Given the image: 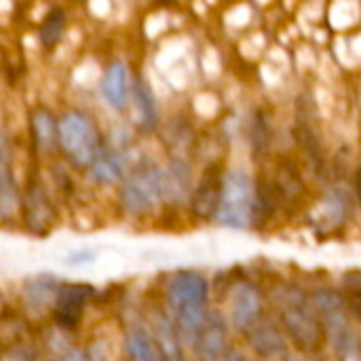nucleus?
Here are the masks:
<instances>
[{"label":"nucleus","instance_id":"nucleus-1","mask_svg":"<svg viewBox=\"0 0 361 361\" xmlns=\"http://www.w3.org/2000/svg\"><path fill=\"white\" fill-rule=\"evenodd\" d=\"M273 305L283 330L298 349L315 351L322 345L326 336L324 322L313 305V298H309L298 286L281 283L273 292Z\"/></svg>","mask_w":361,"mask_h":361},{"label":"nucleus","instance_id":"nucleus-2","mask_svg":"<svg viewBox=\"0 0 361 361\" xmlns=\"http://www.w3.org/2000/svg\"><path fill=\"white\" fill-rule=\"evenodd\" d=\"M207 281L203 275L186 271L171 277L167 286V305L171 309L173 324L182 338L195 343L205 317H207Z\"/></svg>","mask_w":361,"mask_h":361},{"label":"nucleus","instance_id":"nucleus-3","mask_svg":"<svg viewBox=\"0 0 361 361\" xmlns=\"http://www.w3.org/2000/svg\"><path fill=\"white\" fill-rule=\"evenodd\" d=\"M167 197L165 171L152 163L137 165L123 182L121 203L129 214H146Z\"/></svg>","mask_w":361,"mask_h":361},{"label":"nucleus","instance_id":"nucleus-4","mask_svg":"<svg viewBox=\"0 0 361 361\" xmlns=\"http://www.w3.org/2000/svg\"><path fill=\"white\" fill-rule=\"evenodd\" d=\"M59 146L80 167H91L104 148L95 123L80 112H70L59 121Z\"/></svg>","mask_w":361,"mask_h":361},{"label":"nucleus","instance_id":"nucleus-5","mask_svg":"<svg viewBox=\"0 0 361 361\" xmlns=\"http://www.w3.org/2000/svg\"><path fill=\"white\" fill-rule=\"evenodd\" d=\"M256 207V186L243 171H233L226 176L222 203L216 220L235 231H245L254 224Z\"/></svg>","mask_w":361,"mask_h":361},{"label":"nucleus","instance_id":"nucleus-6","mask_svg":"<svg viewBox=\"0 0 361 361\" xmlns=\"http://www.w3.org/2000/svg\"><path fill=\"white\" fill-rule=\"evenodd\" d=\"M313 305L324 322L326 334L332 338V343L336 345L338 351H351L357 336L351 330L349 317H347V305L345 300L332 292V290H322L313 296Z\"/></svg>","mask_w":361,"mask_h":361},{"label":"nucleus","instance_id":"nucleus-7","mask_svg":"<svg viewBox=\"0 0 361 361\" xmlns=\"http://www.w3.org/2000/svg\"><path fill=\"white\" fill-rule=\"evenodd\" d=\"M224 184L226 178H222V167L220 165H212L205 169L201 182L197 184L195 192H192V214L199 218H216L220 203H222V195H224Z\"/></svg>","mask_w":361,"mask_h":361},{"label":"nucleus","instance_id":"nucleus-8","mask_svg":"<svg viewBox=\"0 0 361 361\" xmlns=\"http://www.w3.org/2000/svg\"><path fill=\"white\" fill-rule=\"evenodd\" d=\"M89 298H91L89 286H82V283L61 286L59 294L55 296V309H53L55 324L63 330H74L82 319Z\"/></svg>","mask_w":361,"mask_h":361},{"label":"nucleus","instance_id":"nucleus-9","mask_svg":"<svg viewBox=\"0 0 361 361\" xmlns=\"http://www.w3.org/2000/svg\"><path fill=\"white\" fill-rule=\"evenodd\" d=\"M262 294L258 286L243 281L235 288L231 302V319L233 326L241 332H250L262 319Z\"/></svg>","mask_w":361,"mask_h":361},{"label":"nucleus","instance_id":"nucleus-10","mask_svg":"<svg viewBox=\"0 0 361 361\" xmlns=\"http://www.w3.org/2000/svg\"><path fill=\"white\" fill-rule=\"evenodd\" d=\"M192 349L197 351V355L205 361H218L226 351H228V330H226V322L220 313L209 311L195 343Z\"/></svg>","mask_w":361,"mask_h":361},{"label":"nucleus","instance_id":"nucleus-11","mask_svg":"<svg viewBox=\"0 0 361 361\" xmlns=\"http://www.w3.org/2000/svg\"><path fill=\"white\" fill-rule=\"evenodd\" d=\"M247 338H250L254 353L264 360H275L286 353V336H283L281 328L269 317H262L247 332Z\"/></svg>","mask_w":361,"mask_h":361},{"label":"nucleus","instance_id":"nucleus-12","mask_svg":"<svg viewBox=\"0 0 361 361\" xmlns=\"http://www.w3.org/2000/svg\"><path fill=\"white\" fill-rule=\"evenodd\" d=\"M102 93H104V99L110 108H114V110L127 108V104H129V74H127L125 63L114 61L106 70L104 80H102Z\"/></svg>","mask_w":361,"mask_h":361},{"label":"nucleus","instance_id":"nucleus-13","mask_svg":"<svg viewBox=\"0 0 361 361\" xmlns=\"http://www.w3.org/2000/svg\"><path fill=\"white\" fill-rule=\"evenodd\" d=\"M23 216H25V224L30 231L42 233L51 226L53 220V207L44 195V190L40 186H32L25 195V203H23Z\"/></svg>","mask_w":361,"mask_h":361},{"label":"nucleus","instance_id":"nucleus-14","mask_svg":"<svg viewBox=\"0 0 361 361\" xmlns=\"http://www.w3.org/2000/svg\"><path fill=\"white\" fill-rule=\"evenodd\" d=\"M154 341L159 345V353H161V361H184L182 355V345H180V332L176 328V324L165 317L159 315L154 319V328H152Z\"/></svg>","mask_w":361,"mask_h":361},{"label":"nucleus","instance_id":"nucleus-15","mask_svg":"<svg viewBox=\"0 0 361 361\" xmlns=\"http://www.w3.org/2000/svg\"><path fill=\"white\" fill-rule=\"evenodd\" d=\"M125 351L129 361H161L159 345L154 334H150L142 326H133L125 338Z\"/></svg>","mask_w":361,"mask_h":361},{"label":"nucleus","instance_id":"nucleus-16","mask_svg":"<svg viewBox=\"0 0 361 361\" xmlns=\"http://www.w3.org/2000/svg\"><path fill=\"white\" fill-rule=\"evenodd\" d=\"M32 135L38 150L51 152L59 144V123H55L51 112L36 110L32 112Z\"/></svg>","mask_w":361,"mask_h":361},{"label":"nucleus","instance_id":"nucleus-17","mask_svg":"<svg viewBox=\"0 0 361 361\" xmlns=\"http://www.w3.org/2000/svg\"><path fill=\"white\" fill-rule=\"evenodd\" d=\"M123 154L114 148H102L97 159L93 161V165L89 167L93 178L97 182H104V184H112L116 180L123 178Z\"/></svg>","mask_w":361,"mask_h":361},{"label":"nucleus","instance_id":"nucleus-18","mask_svg":"<svg viewBox=\"0 0 361 361\" xmlns=\"http://www.w3.org/2000/svg\"><path fill=\"white\" fill-rule=\"evenodd\" d=\"M133 104H135V110H137L140 125H142L144 129H154V127H157V121H159L157 102H154L152 89H150L148 82L142 80V78H137L135 85H133Z\"/></svg>","mask_w":361,"mask_h":361},{"label":"nucleus","instance_id":"nucleus-19","mask_svg":"<svg viewBox=\"0 0 361 361\" xmlns=\"http://www.w3.org/2000/svg\"><path fill=\"white\" fill-rule=\"evenodd\" d=\"M25 294L27 298L32 300L34 307H40V305H47L53 296L59 294V288L55 283V279H49V277H36L27 283L25 288Z\"/></svg>","mask_w":361,"mask_h":361},{"label":"nucleus","instance_id":"nucleus-20","mask_svg":"<svg viewBox=\"0 0 361 361\" xmlns=\"http://www.w3.org/2000/svg\"><path fill=\"white\" fill-rule=\"evenodd\" d=\"M63 27H66V15H63V11L61 8L51 11L47 15V19L42 21V25H40V40H42V44L44 47L55 44L59 40Z\"/></svg>","mask_w":361,"mask_h":361},{"label":"nucleus","instance_id":"nucleus-21","mask_svg":"<svg viewBox=\"0 0 361 361\" xmlns=\"http://www.w3.org/2000/svg\"><path fill=\"white\" fill-rule=\"evenodd\" d=\"M32 360V353L30 349L23 345V343H15L13 347H6L4 349V361H30Z\"/></svg>","mask_w":361,"mask_h":361},{"label":"nucleus","instance_id":"nucleus-22","mask_svg":"<svg viewBox=\"0 0 361 361\" xmlns=\"http://www.w3.org/2000/svg\"><path fill=\"white\" fill-rule=\"evenodd\" d=\"M345 288H347L349 292H360L361 290V271H357V273H349V275L345 277Z\"/></svg>","mask_w":361,"mask_h":361},{"label":"nucleus","instance_id":"nucleus-23","mask_svg":"<svg viewBox=\"0 0 361 361\" xmlns=\"http://www.w3.org/2000/svg\"><path fill=\"white\" fill-rule=\"evenodd\" d=\"M349 309L361 322V290L360 292H349Z\"/></svg>","mask_w":361,"mask_h":361},{"label":"nucleus","instance_id":"nucleus-24","mask_svg":"<svg viewBox=\"0 0 361 361\" xmlns=\"http://www.w3.org/2000/svg\"><path fill=\"white\" fill-rule=\"evenodd\" d=\"M61 361H89V357L85 355V351H80V349H72V351H68Z\"/></svg>","mask_w":361,"mask_h":361},{"label":"nucleus","instance_id":"nucleus-25","mask_svg":"<svg viewBox=\"0 0 361 361\" xmlns=\"http://www.w3.org/2000/svg\"><path fill=\"white\" fill-rule=\"evenodd\" d=\"M218 361H247L245 360V355L241 353V351H237V349H228L222 357Z\"/></svg>","mask_w":361,"mask_h":361},{"label":"nucleus","instance_id":"nucleus-26","mask_svg":"<svg viewBox=\"0 0 361 361\" xmlns=\"http://www.w3.org/2000/svg\"><path fill=\"white\" fill-rule=\"evenodd\" d=\"M355 192H357V197H360L361 201V167L357 169V173H355Z\"/></svg>","mask_w":361,"mask_h":361},{"label":"nucleus","instance_id":"nucleus-27","mask_svg":"<svg viewBox=\"0 0 361 361\" xmlns=\"http://www.w3.org/2000/svg\"><path fill=\"white\" fill-rule=\"evenodd\" d=\"M286 361H298V360H296V357H292V355H290V357H286Z\"/></svg>","mask_w":361,"mask_h":361}]
</instances>
